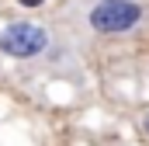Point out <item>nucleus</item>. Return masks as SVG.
<instances>
[{
	"mask_svg": "<svg viewBox=\"0 0 149 146\" xmlns=\"http://www.w3.org/2000/svg\"><path fill=\"white\" fill-rule=\"evenodd\" d=\"M146 18V7L139 0H94L87 7V25L97 35H125L139 28Z\"/></svg>",
	"mask_w": 149,
	"mask_h": 146,
	"instance_id": "obj_1",
	"label": "nucleus"
},
{
	"mask_svg": "<svg viewBox=\"0 0 149 146\" xmlns=\"http://www.w3.org/2000/svg\"><path fill=\"white\" fill-rule=\"evenodd\" d=\"M17 4H21V7H42L45 0H17Z\"/></svg>",
	"mask_w": 149,
	"mask_h": 146,
	"instance_id": "obj_3",
	"label": "nucleus"
},
{
	"mask_svg": "<svg viewBox=\"0 0 149 146\" xmlns=\"http://www.w3.org/2000/svg\"><path fill=\"white\" fill-rule=\"evenodd\" d=\"M52 35L35 21H14L0 32V52L10 59H35L49 49Z\"/></svg>",
	"mask_w": 149,
	"mask_h": 146,
	"instance_id": "obj_2",
	"label": "nucleus"
},
{
	"mask_svg": "<svg viewBox=\"0 0 149 146\" xmlns=\"http://www.w3.org/2000/svg\"><path fill=\"white\" fill-rule=\"evenodd\" d=\"M142 132H146V136H149V111H146V115H142Z\"/></svg>",
	"mask_w": 149,
	"mask_h": 146,
	"instance_id": "obj_4",
	"label": "nucleus"
}]
</instances>
